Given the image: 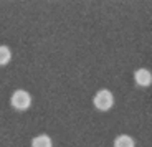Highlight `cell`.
<instances>
[{
    "label": "cell",
    "instance_id": "4",
    "mask_svg": "<svg viewBox=\"0 0 152 147\" xmlns=\"http://www.w3.org/2000/svg\"><path fill=\"white\" fill-rule=\"evenodd\" d=\"M31 147H53V142L46 134H40V136L31 139Z\"/></svg>",
    "mask_w": 152,
    "mask_h": 147
},
{
    "label": "cell",
    "instance_id": "5",
    "mask_svg": "<svg viewBox=\"0 0 152 147\" xmlns=\"http://www.w3.org/2000/svg\"><path fill=\"white\" fill-rule=\"evenodd\" d=\"M134 139L131 136H126V134H121L114 139V147H134Z\"/></svg>",
    "mask_w": 152,
    "mask_h": 147
},
{
    "label": "cell",
    "instance_id": "3",
    "mask_svg": "<svg viewBox=\"0 0 152 147\" xmlns=\"http://www.w3.org/2000/svg\"><path fill=\"white\" fill-rule=\"evenodd\" d=\"M134 81H136L137 86H142V88L151 86L152 84V73L145 68L136 69V73H134Z\"/></svg>",
    "mask_w": 152,
    "mask_h": 147
},
{
    "label": "cell",
    "instance_id": "1",
    "mask_svg": "<svg viewBox=\"0 0 152 147\" xmlns=\"http://www.w3.org/2000/svg\"><path fill=\"white\" fill-rule=\"evenodd\" d=\"M10 104L12 108H15L17 111H27L31 106V96L28 91L25 89H17L12 93L10 98Z\"/></svg>",
    "mask_w": 152,
    "mask_h": 147
},
{
    "label": "cell",
    "instance_id": "6",
    "mask_svg": "<svg viewBox=\"0 0 152 147\" xmlns=\"http://www.w3.org/2000/svg\"><path fill=\"white\" fill-rule=\"evenodd\" d=\"M12 60V51L8 46L5 45H0V66H5V64H8Z\"/></svg>",
    "mask_w": 152,
    "mask_h": 147
},
{
    "label": "cell",
    "instance_id": "2",
    "mask_svg": "<svg viewBox=\"0 0 152 147\" xmlns=\"http://www.w3.org/2000/svg\"><path fill=\"white\" fill-rule=\"evenodd\" d=\"M93 102H94L96 109L109 111L111 108H113V104H114V96H113V93H111L109 89H99L94 94Z\"/></svg>",
    "mask_w": 152,
    "mask_h": 147
}]
</instances>
